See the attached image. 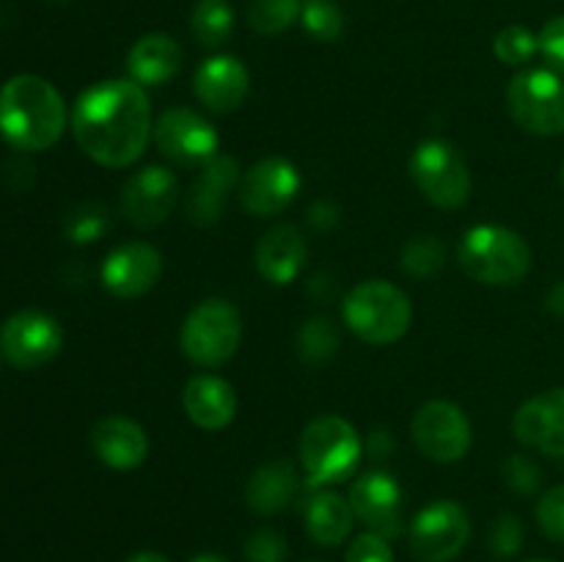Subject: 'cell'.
Here are the masks:
<instances>
[{"instance_id": "6da1fadb", "label": "cell", "mask_w": 564, "mask_h": 562, "mask_svg": "<svg viewBox=\"0 0 564 562\" xmlns=\"http://www.w3.org/2000/svg\"><path fill=\"white\" fill-rule=\"evenodd\" d=\"M152 130V105L143 86L130 77L94 83L72 110L77 147L105 169L135 163L147 152Z\"/></svg>"}, {"instance_id": "7a4b0ae2", "label": "cell", "mask_w": 564, "mask_h": 562, "mask_svg": "<svg viewBox=\"0 0 564 562\" xmlns=\"http://www.w3.org/2000/svg\"><path fill=\"white\" fill-rule=\"evenodd\" d=\"M66 127L58 88L39 75H14L0 88V136L20 152H44Z\"/></svg>"}, {"instance_id": "3957f363", "label": "cell", "mask_w": 564, "mask_h": 562, "mask_svg": "<svg viewBox=\"0 0 564 562\" xmlns=\"http://www.w3.org/2000/svg\"><path fill=\"white\" fill-rule=\"evenodd\" d=\"M457 262L468 279L488 287H510L532 268V248L510 226L479 224L463 235Z\"/></svg>"}, {"instance_id": "277c9868", "label": "cell", "mask_w": 564, "mask_h": 562, "mask_svg": "<svg viewBox=\"0 0 564 562\" xmlns=\"http://www.w3.org/2000/svg\"><path fill=\"white\" fill-rule=\"evenodd\" d=\"M297 457L312 490L339 485L356 474L361 461V435L347 419L334 413L317 417L303 430Z\"/></svg>"}, {"instance_id": "5b68a950", "label": "cell", "mask_w": 564, "mask_h": 562, "mask_svg": "<svg viewBox=\"0 0 564 562\" xmlns=\"http://www.w3.org/2000/svg\"><path fill=\"white\" fill-rule=\"evenodd\" d=\"M341 314L358 339L383 347L408 334L413 306L411 298L397 284L386 279H369L352 287L350 295L345 298Z\"/></svg>"}, {"instance_id": "8992f818", "label": "cell", "mask_w": 564, "mask_h": 562, "mask_svg": "<svg viewBox=\"0 0 564 562\" xmlns=\"http://www.w3.org/2000/svg\"><path fill=\"white\" fill-rule=\"evenodd\" d=\"M242 339L240 312L224 298H207L185 317L180 347L196 367L213 369L231 361Z\"/></svg>"}, {"instance_id": "52a82bcc", "label": "cell", "mask_w": 564, "mask_h": 562, "mask_svg": "<svg viewBox=\"0 0 564 562\" xmlns=\"http://www.w3.org/2000/svg\"><path fill=\"white\" fill-rule=\"evenodd\" d=\"M413 182L430 204L441 209H457L471 196V171L460 149L444 138L422 141L411 154Z\"/></svg>"}, {"instance_id": "ba28073f", "label": "cell", "mask_w": 564, "mask_h": 562, "mask_svg": "<svg viewBox=\"0 0 564 562\" xmlns=\"http://www.w3.org/2000/svg\"><path fill=\"white\" fill-rule=\"evenodd\" d=\"M507 108L532 136L564 132V80L554 69H523L507 86Z\"/></svg>"}, {"instance_id": "9c48e42d", "label": "cell", "mask_w": 564, "mask_h": 562, "mask_svg": "<svg viewBox=\"0 0 564 562\" xmlns=\"http://www.w3.org/2000/svg\"><path fill=\"white\" fill-rule=\"evenodd\" d=\"M411 435L419 452L435 463H457L468 455L474 441L466 411L449 400H430L416 411Z\"/></svg>"}, {"instance_id": "30bf717a", "label": "cell", "mask_w": 564, "mask_h": 562, "mask_svg": "<svg viewBox=\"0 0 564 562\" xmlns=\"http://www.w3.org/2000/svg\"><path fill=\"white\" fill-rule=\"evenodd\" d=\"M468 538V512L452 499L433 501L411 523V551L419 562H452L466 549Z\"/></svg>"}, {"instance_id": "8fae6325", "label": "cell", "mask_w": 564, "mask_h": 562, "mask_svg": "<svg viewBox=\"0 0 564 562\" xmlns=\"http://www.w3.org/2000/svg\"><path fill=\"white\" fill-rule=\"evenodd\" d=\"M64 331L58 320L39 309H22L0 325V353L17 369L44 367L58 356Z\"/></svg>"}, {"instance_id": "7c38bea8", "label": "cell", "mask_w": 564, "mask_h": 562, "mask_svg": "<svg viewBox=\"0 0 564 562\" xmlns=\"http://www.w3.org/2000/svg\"><path fill=\"white\" fill-rule=\"evenodd\" d=\"M154 143L165 160L176 165H204L218 154L220 136L202 114L191 108H169L154 121Z\"/></svg>"}, {"instance_id": "4fadbf2b", "label": "cell", "mask_w": 564, "mask_h": 562, "mask_svg": "<svg viewBox=\"0 0 564 562\" xmlns=\"http://www.w3.org/2000/svg\"><path fill=\"white\" fill-rule=\"evenodd\" d=\"M240 204L257 218H273L295 202L301 191V171L284 158H264L242 171Z\"/></svg>"}, {"instance_id": "5bb4252c", "label": "cell", "mask_w": 564, "mask_h": 562, "mask_svg": "<svg viewBox=\"0 0 564 562\" xmlns=\"http://www.w3.org/2000/svg\"><path fill=\"white\" fill-rule=\"evenodd\" d=\"M180 182L165 165H143L121 187V215L138 229L160 226L174 209Z\"/></svg>"}, {"instance_id": "9a60e30c", "label": "cell", "mask_w": 564, "mask_h": 562, "mask_svg": "<svg viewBox=\"0 0 564 562\" xmlns=\"http://www.w3.org/2000/svg\"><path fill=\"white\" fill-rule=\"evenodd\" d=\"M352 516L383 538H397L405 523V499L402 488L391 474L369 472L358 477L350 488Z\"/></svg>"}, {"instance_id": "2e32d148", "label": "cell", "mask_w": 564, "mask_h": 562, "mask_svg": "<svg viewBox=\"0 0 564 562\" xmlns=\"http://www.w3.org/2000/svg\"><path fill=\"white\" fill-rule=\"evenodd\" d=\"M163 273V253L152 242H121L105 257L99 279L116 298H141L152 290Z\"/></svg>"}, {"instance_id": "e0dca14e", "label": "cell", "mask_w": 564, "mask_h": 562, "mask_svg": "<svg viewBox=\"0 0 564 562\" xmlns=\"http://www.w3.org/2000/svg\"><path fill=\"white\" fill-rule=\"evenodd\" d=\"M521 444L551 457H564V389H549L523 402L512 417Z\"/></svg>"}, {"instance_id": "ac0fdd59", "label": "cell", "mask_w": 564, "mask_h": 562, "mask_svg": "<svg viewBox=\"0 0 564 562\" xmlns=\"http://www.w3.org/2000/svg\"><path fill=\"white\" fill-rule=\"evenodd\" d=\"M251 91V75L235 55H209L193 75V94L204 108L215 114H231L246 102Z\"/></svg>"}, {"instance_id": "d6986e66", "label": "cell", "mask_w": 564, "mask_h": 562, "mask_svg": "<svg viewBox=\"0 0 564 562\" xmlns=\"http://www.w3.org/2000/svg\"><path fill=\"white\" fill-rule=\"evenodd\" d=\"M240 185V165L229 154H215L209 163L202 165V174L191 185L185 198L187 220L196 226L218 224L224 215L226 198Z\"/></svg>"}, {"instance_id": "ffe728a7", "label": "cell", "mask_w": 564, "mask_h": 562, "mask_svg": "<svg viewBox=\"0 0 564 562\" xmlns=\"http://www.w3.org/2000/svg\"><path fill=\"white\" fill-rule=\"evenodd\" d=\"M306 237L297 226L275 224L259 237L253 259H257V270L264 281L284 287L301 275L303 264H306Z\"/></svg>"}, {"instance_id": "44dd1931", "label": "cell", "mask_w": 564, "mask_h": 562, "mask_svg": "<svg viewBox=\"0 0 564 562\" xmlns=\"http://www.w3.org/2000/svg\"><path fill=\"white\" fill-rule=\"evenodd\" d=\"M91 450L105 466L116 472L138 468L149 455V435L135 419L130 417H102L91 428Z\"/></svg>"}, {"instance_id": "7402d4cb", "label": "cell", "mask_w": 564, "mask_h": 562, "mask_svg": "<svg viewBox=\"0 0 564 562\" xmlns=\"http://www.w3.org/2000/svg\"><path fill=\"white\" fill-rule=\"evenodd\" d=\"M187 419L202 430H224L237 417V395L218 375H193L182 391Z\"/></svg>"}, {"instance_id": "603a6c76", "label": "cell", "mask_w": 564, "mask_h": 562, "mask_svg": "<svg viewBox=\"0 0 564 562\" xmlns=\"http://www.w3.org/2000/svg\"><path fill=\"white\" fill-rule=\"evenodd\" d=\"M182 47L169 33H147L138 39L127 55V72L138 86H163L182 69Z\"/></svg>"}, {"instance_id": "cb8c5ba5", "label": "cell", "mask_w": 564, "mask_h": 562, "mask_svg": "<svg viewBox=\"0 0 564 562\" xmlns=\"http://www.w3.org/2000/svg\"><path fill=\"white\" fill-rule=\"evenodd\" d=\"M295 466L290 461H268L248 477L246 485V505L257 516H275L284 507L292 505L297 494Z\"/></svg>"}, {"instance_id": "d4e9b609", "label": "cell", "mask_w": 564, "mask_h": 562, "mask_svg": "<svg viewBox=\"0 0 564 562\" xmlns=\"http://www.w3.org/2000/svg\"><path fill=\"white\" fill-rule=\"evenodd\" d=\"M303 521H306V532L314 543L339 545L350 534L352 507L336 490L317 488L303 507Z\"/></svg>"}, {"instance_id": "484cf974", "label": "cell", "mask_w": 564, "mask_h": 562, "mask_svg": "<svg viewBox=\"0 0 564 562\" xmlns=\"http://www.w3.org/2000/svg\"><path fill=\"white\" fill-rule=\"evenodd\" d=\"M193 36L204 47H220L235 31V11L229 0H198L191 14Z\"/></svg>"}, {"instance_id": "4316f807", "label": "cell", "mask_w": 564, "mask_h": 562, "mask_svg": "<svg viewBox=\"0 0 564 562\" xmlns=\"http://www.w3.org/2000/svg\"><path fill=\"white\" fill-rule=\"evenodd\" d=\"M339 345V328H336L334 320L323 317V314L306 320V323L301 325V331H297V356H301V361L314 364V367H317V364H325L328 358H334Z\"/></svg>"}, {"instance_id": "83f0119b", "label": "cell", "mask_w": 564, "mask_h": 562, "mask_svg": "<svg viewBox=\"0 0 564 562\" xmlns=\"http://www.w3.org/2000/svg\"><path fill=\"white\" fill-rule=\"evenodd\" d=\"M303 0H251L248 3V25L264 36L284 33L295 20H301Z\"/></svg>"}, {"instance_id": "f1b7e54d", "label": "cell", "mask_w": 564, "mask_h": 562, "mask_svg": "<svg viewBox=\"0 0 564 562\" xmlns=\"http://www.w3.org/2000/svg\"><path fill=\"white\" fill-rule=\"evenodd\" d=\"M446 262V248L438 237L419 235L411 237L402 248V268L413 279H433Z\"/></svg>"}, {"instance_id": "f546056e", "label": "cell", "mask_w": 564, "mask_h": 562, "mask_svg": "<svg viewBox=\"0 0 564 562\" xmlns=\"http://www.w3.org/2000/svg\"><path fill=\"white\" fill-rule=\"evenodd\" d=\"M301 22L308 36L317 42H336L345 31V14L336 0H306L301 9Z\"/></svg>"}, {"instance_id": "4dcf8cb0", "label": "cell", "mask_w": 564, "mask_h": 562, "mask_svg": "<svg viewBox=\"0 0 564 562\" xmlns=\"http://www.w3.org/2000/svg\"><path fill=\"white\" fill-rule=\"evenodd\" d=\"M540 50L538 36L523 25H507L505 31L496 33L494 53L501 64L507 66H523L534 58Z\"/></svg>"}, {"instance_id": "1f68e13d", "label": "cell", "mask_w": 564, "mask_h": 562, "mask_svg": "<svg viewBox=\"0 0 564 562\" xmlns=\"http://www.w3.org/2000/svg\"><path fill=\"white\" fill-rule=\"evenodd\" d=\"M108 226H110V218L108 213H105V207H99V204H80V207L69 213L64 229L72 242L83 246V242L99 240Z\"/></svg>"}, {"instance_id": "d6a6232c", "label": "cell", "mask_w": 564, "mask_h": 562, "mask_svg": "<svg viewBox=\"0 0 564 562\" xmlns=\"http://www.w3.org/2000/svg\"><path fill=\"white\" fill-rule=\"evenodd\" d=\"M488 543H490V551H494L499 560L518 554V551H521V543H523L521 518L512 516V512H505V516L496 518L494 527H490Z\"/></svg>"}, {"instance_id": "836d02e7", "label": "cell", "mask_w": 564, "mask_h": 562, "mask_svg": "<svg viewBox=\"0 0 564 562\" xmlns=\"http://www.w3.org/2000/svg\"><path fill=\"white\" fill-rule=\"evenodd\" d=\"M505 479L516 494L529 496L543 483V472H540V466L529 455H512L505 463Z\"/></svg>"}, {"instance_id": "e575fe53", "label": "cell", "mask_w": 564, "mask_h": 562, "mask_svg": "<svg viewBox=\"0 0 564 562\" xmlns=\"http://www.w3.org/2000/svg\"><path fill=\"white\" fill-rule=\"evenodd\" d=\"M246 560L248 562H284L286 560V540L275 529H257L246 540Z\"/></svg>"}, {"instance_id": "d590c367", "label": "cell", "mask_w": 564, "mask_h": 562, "mask_svg": "<svg viewBox=\"0 0 564 562\" xmlns=\"http://www.w3.org/2000/svg\"><path fill=\"white\" fill-rule=\"evenodd\" d=\"M538 523L551 540L564 543V485H556L540 499Z\"/></svg>"}, {"instance_id": "8d00e7d4", "label": "cell", "mask_w": 564, "mask_h": 562, "mask_svg": "<svg viewBox=\"0 0 564 562\" xmlns=\"http://www.w3.org/2000/svg\"><path fill=\"white\" fill-rule=\"evenodd\" d=\"M347 562H394L389 538L378 532H364L347 549Z\"/></svg>"}, {"instance_id": "74e56055", "label": "cell", "mask_w": 564, "mask_h": 562, "mask_svg": "<svg viewBox=\"0 0 564 562\" xmlns=\"http://www.w3.org/2000/svg\"><path fill=\"white\" fill-rule=\"evenodd\" d=\"M538 42L540 53H543L551 64L564 69V14L545 22L543 31L538 33Z\"/></svg>"}, {"instance_id": "f35d334b", "label": "cell", "mask_w": 564, "mask_h": 562, "mask_svg": "<svg viewBox=\"0 0 564 562\" xmlns=\"http://www.w3.org/2000/svg\"><path fill=\"white\" fill-rule=\"evenodd\" d=\"M549 309H551V312H556V314H564V281H562V284H556L554 292H551Z\"/></svg>"}, {"instance_id": "ab89813d", "label": "cell", "mask_w": 564, "mask_h": 562, "mask_svg": "<svg viewBox=\"0 0 564 562\" xmlns=\"http://www.w3.org/2000/svg\"><path fill=\"white\" fill-rule=\"evenodd\" d=\"M124 562H169V560H165L163 554H154V551H138V554H132L130 560Z\"/></svg>"}, {"instance_id": "60d3db41", "label": "cell", "mask_w": 564, "mask_h": 562, "mask_svg": "<svg viewBox=\"0 0 564 562\" xmlns=\"http://www.w3.org/2000/svg\"><path fill=\"white\" fill-rule=\"evenodd\" d=\"M191 562H229V560L220 554H198V556H193Z\"/></svg>"}, {"instance_id": "b9f144b4", "label": "cell", "mask_w": 564, "mask_h": 562, "mask_svg": "<svg viewBox=\"0 0 564 562\" xmlns=\"http://www.w3.org/2000/svg\"><path fill=\"white\" fill-rule=\"evenodd\" d=\"M529 562H554V560H529Z\"/></svg>"}, {"instance_id": "7bdbcfd3", "label": "cell", "mask_w": 564, "mask_h": 562, "mask_svg": "<svg viewBox=\"0 0 564 562\" xmlns=\"http://www.w3.org/2000/svg\"><path fill=\"white\" fill-rule=\"evenodd\" d=\"M562 187H564V165H562Z\"/></svg>"}]
</instances>
